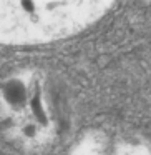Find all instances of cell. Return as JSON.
<instances>
[{
	"label": "cell",
	"mask_w": 151,
	"mask_h": 155,
	"mask_svg": "<svg viewBox=\"0 0 151 155\" xmlns=\"http://www.w3.org/2000/svg\"><path fill=\"white\" fill-rule=\"evenodd\" d=\"M108 7L93 0H0V44L37 45L70 37L96 22Z\"/></svg>",
	"instance_id": "obj_1"
},
{
	"label": "cell",
	"mask_w": 151,
	"mask_h": 155,
	"mask_svg": "<svg viewBox=\"0 0 151 155\" xmlns=\"http://www.w3.org/2000/svg\"><path fill=\"white\" fill-rule=\"evenodd\" d=\"M2 127L12 134L15 140H25L33 143L43 140L45 127L50 118L47 117V107H43V97L37 80L14 78L2 88Z\"/></svg>",
	"instance_id": "obj_2"
}]
</instances>
